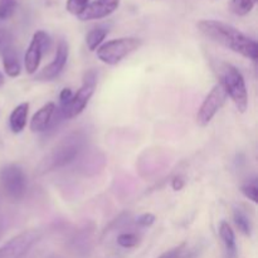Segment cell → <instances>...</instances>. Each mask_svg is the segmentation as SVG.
Here are the masks:
<instances>
[{"instance_id":"17","label":"cell","mask_w":258,"mask_h":258,"mask_svg":"<svg viewBox=\"0 0 258 258\" xmlns=\"http://www.w3.org/2000/svg\"><path fill=\"white\" fill-rule=\"evenodd\" d=\"M233 221L236 227L238 228V231L241 233H243L244 236H251L252 233V224L249 221L248 217L246 216L243 211L241 209H234L233 212Z\"/></svg>"},{"instance_id":"24","label":"cell","mask_w":258,"mask_h":258,"mask_svg":"<svg viewBox=\"0 0 258 258\" xmlns=\"http://www.w3.org/2000/svg\"><path fill=\"white\" fill-rule=\"evenodd\" d=\"M13 34L8 29H0V54L4 52L7 48L12 47Z\"/></svg>"},{"instance_id":"21","label":"cell","mask_w":258,"mask_h":258,"mask_svg":"<svg viewBox=\"0 0 258 258\" xmlns=\"http://www.w3.org/2000/svg\"><path fill=\"white\" fill-rule=\"evenodd\" d=\"M87 5L88 0H67L66 9H67V12H70L71 14L78 17V15L87 8Z\"/></svg>"},{"instance_id":"20","label":"cell","mask_w":258,"mask_h":258,"mask_svg":"<svg viewBox=\"0 0 258 258\" xmlns=\"http://www.w3.org/2000/svg\"><path fill=\"white\" fill-rule=\"evenodd\" d=\"M17 0H0V20H7L14 14Z\"/></svg>"},{"instance_id":"10","label":"cell","mask_w":258,"mask_h":258,"mask_svg":"<svg viewBox=\"0 0 258 258\" xmlns=\"http://www.w3.org/2000/svg\"><path fill=\"white\" fill-rule=\"evenodd\" d=\"M68 54H70L68 44L64 42V40H60L57 45L54 59H53L49 64L45 66L40 72L37 73L35 80L47 82V81H53L54 78H57L58 76L62 73V71L64 70L66 63H67V59H68Z\"/></svg>"},{"instance_id":"2","label":"cell","mask_w":258,"mask_h":258,"mask_svg":"<svg viewBox=\"0 0 258 258\" xmlns=\"http://www.w3.org/2000/svg\"><path fill=\"white\" fill-rule=\"evenodd\" d=\"M86 141H87V136L83 131L71 133L63 140H60L50 150V153L47 154V156L40 161L39 166H38V174L40 175L47 174L72 163L83 150V148L86 146Z\"/></svg>"},{"instance_id":"23","label":"cell","mask_w":258,"mask_h":258,"mask_svg":"<svg viewBox=\"0 0 258 258\" xmlns=\"http://www.w3.org/2000/svg\"><path fill=\"white\" fill-rule=\"evenodd\" d=\"M185 252H186V243L185 242H183V243H180L179 246L164 252V253L160 254L158 258H185L184 257Z\"/></svg>"},{"instance_id":"7","label":"cell","mask_w":258,"mask_h":258,"mask_svg":"<svg viewBox=\"0 0 258 258\" xmlns=\"http://www.w3.org/2000/svg\"><path fill=\"white\" fill-rule=\"evenodd\" d=\"M39 238L40 232L37 229L22 232L0 247V258H25Z\"/></svg>"},{"instance_id":"19","label":"cell","mask_w":258,"mask_h":258,"mask_svg":"<svg viewBox=\"0 0 258 258\" xmlns=\"http://www.w3.org/2000/svg\"><path fill=\"white\" fill-rule=\"evenodd\" d=\"M140 242V237L136 233H121L120 236L117 237V244L122 248H134L136 247Z\"/></svg>"},{"instance_id":"25","label":"cell","mask_w":258,"mask_h":258,"mask_svg":"<svg viewBox=\"0 0 258 258\" xmlns=\"http://www.w3.org/2000/svg\"><path fill=\"white\" fill-rule=\"evenodd\" d=\"M73 97V92L70 88H63L59 93V110H63V108L67 107L70 105L71 100Z\"/></svg>"},{"instance_id":"15","label":"cell","mask_w":258,"mask_h":258,"mask_svg":"<svg viewBox=\"0 0 258 258\" xmlns=\"http://www.w3.org/2000/svg\"><path fill=\"white\" fill-rule=\"evenodd\" d=\"M219 236L221 239L223 241L224 247H226V252L228 258H236L237 256V244H236V236L229 226L228 222L222 221L219 224Z\"/></svg>"},{"instance_id":"6","label":"cell","mask_w":258,"mask_h":258,"mask_svg":"<svg viewBox=\"0 0 258 258\" xmlns=\"http://www.w3.org/2000/svg\"><path fill=\"white\" fill-rule=\"evenodd\" d=\"M0 184L5 196L13 201H20L27 190V178L19 165H7L0 171Z\"/></svg>"},{"instance_id":"8","label":"cell","mask_w":258,"mask_h":258,"mask_svg":"<svg viewBox=\"0 0 258 258\" xmlns=\"http://www.w3.org/2000/svg\"><path fill=\"white\" fill-rule=\"evenodd\" d=\"M50 45H52V40L44 30H38L34 33L24 55V67L28 75L37 73L43 54L49 50Z\"/></svg>"},{"instance_id":"3","label":"cell","mask_w":258,"mask_h":258,"mask_svg":"<svg viewBox=\"0 0 258 258\" xmlns=\"http://www.w3.org/2000/svg\"><path fill=\"white\" fill-rule=\"evenodd\" d=\"M216 73L219 80L218 85L223 88L227 96L231 97L239 112H246L248 107V92L242 73L227 62H218Z\"/></svg>"},{"instance_id":"11","label":"cell","mask_w":258,"mask_h":258,"mask_svg":"<svg viewBox=\"0 0 258 258\" xmlns=\"http://www.w3.org/2000/svg\"><path fill=\"white\" fill-rule=\"evenodd\" d=\"M120 2L121 0H95L88 3L87 8L78 15V19L87 22V20H97L108 17L117 9Z\"/></svg>"},{"instance_id":"14","label":"cell","mask_w":258,"mask_h":258,"mask_svg":"<svg viewBox=\"0 0 258 258\" xmlns=\"http://www.w3.org/2000/svg\"><path fill=\"white\" fill-rule=\"evenodd\" d=\"M2 57L5 73H7L9 77H18V76L20 75V72H22V64H20V59L17 50L13 47L7 48V49L2 53Z\"/></svg>"},{"instance_id":"16","label":"cell","mask_w":258,"mask_h":258,"mask_svg":"<svg viewBox=\"0 0 258 258\" xmlns=\"http://www.w3.org/2000/svg\"><path fill=\"white\" fill-rule=\"evenodd\" d=\"M107 35V29L103 27H97L93 28L92 30H90L86 37V43H87V47L91 52L97 49L101 44H102L103 39Z\"/></svg>"},{"instance_id":"9","label":"cell","mask_w":258,"mask_h":258,"mask_svg":"<svg viewBox=\"0 0 258 258\" xmlns=\"http://www.w3.org/2000/svg\"><path fill=\"white\" fill-rule=\"evenodd\" d=\"M227 98H228V96L224 92L223 88L219 85L214 86L211 92L208 93V96L204 98L203 103H202L198 112H197V122H198V125L202 126V127L208 125L213 120L214 116L217 115V112L223 107Z\"/></svg>"},{"instance_id":"4","label":"cell","mask_w":258,"mask_h":258,"mask_svg":"<svg viewBox=\"0 0 258 258\" xmlns=\"http://www.w3.org/2000/svg\"><path fill=\"white\" fill-rule=\"evenodd\" d=\"M143 45V40L135 37H125L108 40L96 49L101 62L108 66H115L125 59L131 53L136 52Z\"/></svg>"},{"instance_id":"26","label":"cell","mask_w":258,"mask_h":258,"mask_svg":"<svg viewBox=\"0 0 258 258\" xmlns=\"http://www.w3.org/2000/svg\"><path fill=\"white\" fill-rule=\"evenodd\" d=\"M154 222H155V216L151 213H144L136 221V224L140 227H150L153 226Z\"/></svg>"},{"instance_id":"27","label":"cell","mask_w":258,"mask_h":258,"mask_svg":"<svg viewBox=\"0 0 258 258\" xmlns=\"http://www.w3.org/2000/svg\"><path fill=\"white\" fill-rule=\"evenodd\" d=\"M171 188H173L174 190H181V189L184 188L183 178H180V176H175V178L171 180Z\"/></svg>"},{"instance_id":"29","label":"cell","mask_w":258,"mask_h":258,"mask_svg":"<svg viewBox=\"0 0 258 258\" xmlns=\"http://www.w3.org/2000/svg\"><path fill=\"white\" fill-rule=\"evenodd\" d=\"M2 234H3V233H2V229H0V238H2Z\"/></svg>"},{"instance_id":"28","label":"cell","mask_w":258,"mask_h":258,"mask_svg":"<svg viewBox=\"0 0 258 258\" xmlns=\"http://www.w3.org/2000/svg\"><path fill=\"white\" fill-rule=\"evenodd\" d=\"M3 85H4V77H3V75L0 73V87H2Z\"/></svg>"},{"instance_id":"1","label":"cell","mask_w":258,"mask_h":258,"mask_svg":"<svg viewBox=\"0 0 258 258\" xmlns=\"http://www.w3.org/2000/svg\"><path fill=\"white\" fill-rule=\"evenodd\" d=\"M202 34L212 42L223 45L232 52L238 53L248 59L256 60L258 57V45L256 40L249 38L236 27L221 20L204 19L197 23Z\"/></svg>"},{"instance_id":"12","label":"cell","mask_w":258,"mask_h":258,"mask_svg":"<svg viewBox=\"0 0 258 258\" xmlns=\"http://www.w3.org/2000/svg\"><path fill=\"white\" fill-rule=\"evenodd\" d=\"M55 110H57V107H55V103L53 102H48L47 105L40 107L30 120V131L32 133H44V131H47L52 126Z\"/></svg>"},{"instance_id":"18","label":"cell","mask_w":258,"mask_h":258,"mask_svg":"<svg viewBox=\"0 0 258 258\" xmlns=\"http://www.w3.org/2000/svg\"><path fill=\"white\" fill-rule=\"evenodd\" d=\"M257 0H232L231 10L238 17L249 14L256 5Z\"/></svg>"},{"instance_id":"13","label":"cell","mask_w":258,"mask_h":258,"mask_svg":"<svg viewBox=\"0 0 258 258\" xmlns=\"http://www.w3.org/2000/svg\"><path fill=\"white\" fill-rule=\"evenodd\" d=\"M28 113H29V103L28 102L20 103L13 110L9 117V126L12 133L20 134L24 130L27 126Z\"/></svg>"},{"instance_id":"22","label":"cell","mask_w":258,"mask_h":258,"mask_svg":"<svg viewBox=\"0 0 258 258\" xmlns=\"http://www.w3.org/2000/svg\"><path fill=\"white\" fill-rule=\"evenodd\" d=\"M241 190H242V193H243V196L246 197V198H248L249 201H252L253 203H257L258 188H257V181L256 180L248 181L247 184H244V185L241 188Z\"/></svg>"},{"instance_id":"5","label":"cell","mask_w":258,"mask_h":258,"mask_svg":"<svg viewBox=\"0 0 258 258\" xmlns=\"http://www.w3.org/2000/svg\"><path fill=\"white\" fill-rule=\"evenodd\" d=\"M96 85H97V73H96V71L90 70L85 73L83 83L80 90L73 93L70 105L63 110L57 108V113L59 115V117L62 120H71V118H75L78 115H81L90 102L93 93H95Z\"/></svg>"}]
</instances>
